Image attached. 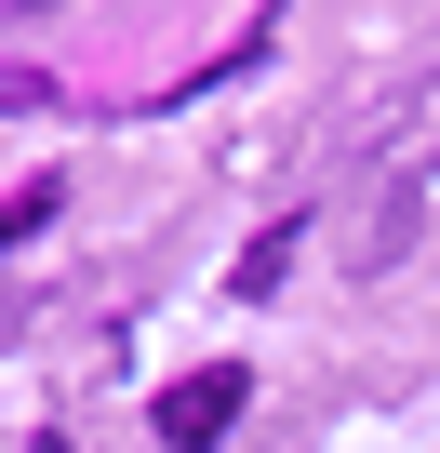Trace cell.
I'll list each match as a JSON object with an SVG mask.
<instances>
[{
    "instance_id": "obj_1",
    "label": "cell",
    "mask_w": 440,
    "mask_h": 453,
    "mask_svg": "<svg viewBox=\"0 0 440 453\" xmlns=\"http://www.w3.org/2000/svg\"><path fill=\"white\" fill-rule=\"evenodd\" d=\"M241 400H254V373H241V360L174 373V387H160V453H213V440L241 426Z\"/></svg>"
},
{
    "instance_id": "obj_2",
    "label": "cell",
    "mask_w": 440,
    "mask_h": 453,
    "mask_svg": "<svg viewBox=\"0 0 440 453\" xmlns=\"http://www.w3.org/2000/svg\"><path fill=\"white\" fill-rule=\"evenodd\" d=\"M41 453H67V426H54V440H41Z\"/></svg>"
}]
</instances>
